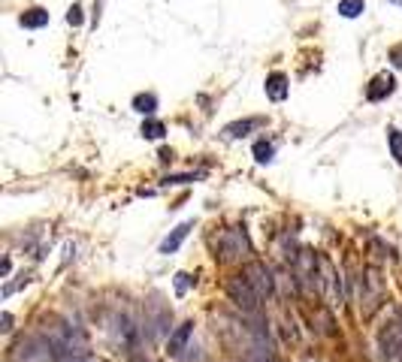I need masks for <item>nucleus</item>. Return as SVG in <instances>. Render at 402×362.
Wrapping results in <instances>:
<instances>
[{"mask_svg": "<svg viewBox=\"0 0 402 362\" xmlns=\"http://www.w3.org/2000/svg\"><path fill=\"white\" fill-rule=\"evenodd\" d=\"M194 284H197V278L188 275V272H179V275H176V293H179V296H185Z\"/></svg>", "mask_w": 402, "mask_h": 362, "instance_id": "dca6fc26", "label": "nucleus"}, {"mask_svg": "<svg viewBox=\"0 0 402 362\" xmlns=\"http://www.w3.org/2000/svg\"><path fill=\"white\" fill-rule=\"evenodd\" d=\"M190 335H194V323H182L176 332H169V341H167V350H169V356H182L185 350H188V341Z\"/></svg>", "mask_w": 402, "mask_h": 362, "instance_id": "423d86ee", "label": "nucleus"}, {"mask_svg": "<svg viewBox=\"0 0 402 362\" xmlns=\"http://www.w3.org/2000/svg\"><path fill=\"white\" fill-rule=\"evenodd\" d=\"M264 88H266V97L273 100V103H285L287 94H290V85H287V76L285 73H269Z\"/></svg>", "mask_w": 402, "mask_h": 362, "instance_id": "6e6552de", "label": "nucleus"}, {"mask_svg": "<svg viewBox=\"0 0 402 362\" xmlns=\"http://www.w3.org/2000/svg\"><path fill=\"white\" fill-rule=\"evenodd\" d=\"M387 58H390V64H394L396 69H402V43L390 48V52H387Z\"/></svg>", "mask_w": 402, "mask_h": 362, "instance_id": "a211bd4d", "label": "nucleus"}, {"mask_svg": "<svg viewBox=\"0 0 402 362\" xmlns=\"http://www.w3.org/2000/svg\"><path fill=\"white\" fill-rule=\"evenodd\" d=\"M67 25H73V27L82 25V6H79V4L70 6V13H67Z\"/></svg>", "mask_w": 402, "mask_h": 362, "instance_id": "f3484780", "label": "nucleus"}, {"mask_svg": "<svg viewBox=\"0 0 402 362\" xmlns=\"http://www.w3.org/2000/svg\"><path fill=\"white\" fill-rule=\"evenodd\" d=\"M145 139H164L167 136V127H164V121H155V118H148L143 121V130H139Z\"/></svg>", "mask_w": 402, "mask_h": 362, "instance_id": "4468645a", "label": "nucleus"}, {"mask_svg": "<svg viewBox=\"0 0 402 362\" xmlns=\"http://www.w3.org/2000/svg\"><path fill=\"white\" fill-rule=\"evenodd\" d=\"M273 157H275V142H266V139L254 142V160L257 163H269Z\"/></svg>", "mask_w": 402, "mask_h": 362, "instance_id": "2eb2a0df", "label": "nucleus"}, {"mask_svg": "<svg viewBox=\"0 0 402 362\" xmlns=\"http://www.w3.org/2000/svg\"><path fill=\"white\" fill-rule=\"evenodd\" d=\"M190 229H194V220H185V224H179V227L173 229V233H169L164 241H160V254H164V257L176 254V250L182 248V241L188 239V233H190Z\"/></svg>", "mask_w": 402, "mask_h": 362, "instance_id": "0eeeda50", "label": "nucleus"}, {"mask_svg": "<svg viewBox=\"0 0 402 362\" xmlns=\"http://www.w3.org/2000/svg\"><path fill=\"white\" fill-rule=\"evenodd\" d=\"M266 121L264 118H245V121H233V124H227L224 127V136L227 139H242V136H248L251 130H257V127H264Z\"/></svg>", "mask_w": 402, "mask_h": 362, "instance_id": "1a4fd4ad", "label": "nucleus"}, {"mask_svg": "<svg viewBox=\"0 0 402 362\" xmlns=\"http://www.w3.org/2000/svg\"><path fill=\"white\" fill-rule=\"evenodd\" d=\"M227 296H230V302H233L236 308H242L245 314H254V311L260 308V302H264L254 293V287L245 281V275H236V278L227 281Z\"/></svg>", "mask_w": 402, "mask_h": 362, "instance_id": "f03ea898", "label": "nucleus"}, {"mask_svg": "<svg viewBox=\"0 0 402 362\" xmlns=\"http://www.w3.org/2000/svg\"><path fill=\"white\" fill-rule=\"evenodd\" d=\"M394 90H396V79H394V73H378V76L366 85V100H369V103H381V100L390 97Z\"/></svg>", "mask_w": 402, "mask_h": 362, "instance_id": "39448f33", "label": "nucleus"}, {"mask_svg": "<svg viewBox=\"0 0 402 362\" xmlns=\"http://www.w3.org/2000/svg\"><path fill=\"white\" fill-rule=\"evenodd\" d=\"M18 25L27 27V30H37V27H46L48 25V13L43 6H34V9H25L22 18H18Z\"/></svg>", "mask_w": 402, "mask_h": 362, "instance_id": "9d476101", "label": "nucleus"}, {"mask_svg": "<svg viewBox=\"0 0 402 362\" xmlns=\"http://www.w3.org/2000/svg\"><path fill=\"white\" fill-rule=\"evenodd\" d=\"M390 4H396V6H402V0H390Z\"/></svg>", "mask_w": 402, "mask_h": 362, "instance_id": "412c9836", "label": "nucleus"}, {"mask_svg": "<svg viewBox=\"0 0 402 362\" xmlns=\"http://www.w3.org/2000/svg\"><path fill=\"white\" fill-rule=\"evenodd\" d=\"M248 254H251V241H248L245 227H230L215 241V257L221 263H236V260H242Z\"/></svg>", "mask_w": 402, "mask_h": 362, "instance_id": "f257e3e1", "label": "nucleus"}, {"mask_svg": "<svg viewBox=\"0 0 402 362\" xmlns=\"http://www.w3.org/2000/svg\"><path fill=\"white\" fill-rule=\"evenodd\" d=\"M160 160H164V163H167V160H173V151L164 148V151H160Z\"/></svg>", "mask_w": 402, "mask_h": 362, "instance_id": "aec40b11", "label": "nucleus"}, {"mask_svg": "<svg viewBox=\"0 0 402 362\" xmlns=\"http://www.w3.org/2000/svg\"><path fill=\"white\" fill-rule=\"evenodd\" d=\"M339 15L342 18H357V15H363V9H366V0H339Z\"/></svg>", "mask_w": 402, "mask_h": 362, "instance_id": "9b49d317", "label": "nucleus"}, {"mask_svg": "<svg viewBox=\"0 0 402 362\" xmlns=\"http://www.w3.org/2000/svg\"><path fill=\"white\" fill-rule=\"evenodd\" d=\"M360 299L366 302V314H372L378 305H381V299H384V287H381V278H378V272L375 269H366L363 275H360Z\"/></svg>", "mask_w": 402, "mask_h": 362, "instance_id": "20e7f679", "label": "nucleus"}, {"mask_svg": "<svg viewBox=\"0 0 402 362\" xmlns=\"http://www.w3.org/2000/svg\"><path fill=\"white\" fill-rule=\"evenodd\" d=\"M0 329H4V332L13 329V314H4V326H0Z\"/></svg>", "mask_w": 402, "mask_h": 362, "instance_id": "6ab92c4d", "label": "nucleus"}, {"mask_svg": "<svg viewBox=\"0 0 402 362\" xmlns=\"http://www.w3.org/2000/svg\"><path fill=\"white\" fill-rule=\"evenodd\" d=\"M387 145H390V154H394V160L402 166V130L399 127H390L387 130Z\"/></svg>", "mask_w": 402, "mask_h": 362, "instance_id": "ddd939ff", "label": "nucleus"}, {"mask_svg": "<svg viewBox=\"0 0 402 362\" xmlns=\"http://www.w3.org/2000/svg\"><path fill=\"white\" fill-rule=\"evenodd\" d=\"M242 275H245L248 284L254 287V293L260 299H269V296L275 293V278H273V272H269L264 263H248L242 269Z\"/></svg>", "mask_w": 402, "mask_h": 362, "instance_id": "7ed1b4c3", "label": "nucleus"}, {"mask_svg": "<svg viewBox=\"0 0 402 362\" xmlns=\"http://www.w3.org/2000/svg\"><path fill=\"white\" fill-rule=\"evenodd\" d=\"M134 109H136L139 115H155L157 97H155V94H136V97H134Z\"/></svg>", "mask_w": 402, "mask_h": 362, "instance_id": "f8f14e48", "label": "nucleus"}]
</instances>
